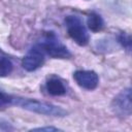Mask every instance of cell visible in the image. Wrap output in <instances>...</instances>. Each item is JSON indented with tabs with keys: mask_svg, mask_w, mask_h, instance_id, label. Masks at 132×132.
<instances>
[{
	"mask_svg": "<svg viewBox=\"0 0 132 132\" xmlns=\"http://www.w3.org/2000/svg\"><path fill=\"white\" fill-rule=\"evenodd\" d=\"M10 104L20 106L24 109H27L29 111L44 114V116H51V117H65L67 114V111L63 109L60 106L54 105L52 103L30 99V98H23V97H15L11 96Z\"/></svg>",
	"mask_w": 132,
	"mask_h": 132,
	"instance_id": "obj_1",
	"label": "cell"
},
{
	"mask_svg": "<svg viewBox=\"0 0 132 132\" xmlns=\"http://www.w3.org/2000/svg\"><path fill=\"white\" fill-rule=\"evenodd\" d=\"M65 23L67 26V32L69 36L81 46H85L89 43L90 36L89 33L84 26L81 20L76 15H68L65 19Z\"/></svg>",
	"mask_w": 132,
	"mask_h": 132,
	"instance_id": "obj_2",
	"label": "cell"
},
{
	"mask_svg": "<svg viewBox=\"0 0 132 132\" xmlns=\"http://www.w3.org/2000/svg\"><path fill=\"white\" fill-rule=\"evenodd\" d=\"M44 54H47L50 57L55 59H69L71 57V53L69 50L57 40L54 34H47L46 40L41 44H38Z\"/></svg>",
	"mask_w": 132,
	"mask_h": 132,
	"instance_id": "obj_3",
	"label": "cell"
},
{
	"mask_svg": "<svg viewBox=\"0 0 132 132\" xmlns=\"http://www.w3.org/2000/svg\"><path fill=\"white\" fill-rule=\"evenodd\" d=\"M112 109L120 117H129L132 111L131 89L127 88L119 93L112 101Z\"/></svg>",
	"mask_w": 132,
	"mask_h": 132,
	"instance_id": "obj_4",
	"label": "cell"
},
{
	"mask_svg": "<svg viewBox=\"0 0 132 132\" xmlns=\"http://www.w3.org/2000/svg\"><path fill=\"white\" fill-rule=\"evenodd\" d=\"M43 62H44V52L41 50L39 45H35L23 58L22 66L27 71H34L40 66H42Z\"/></svg>",
	"mask_w": 132,
	"mask_h": 132,
	"instance_id": "obj_5",
	"label": "cell"
},
{
	"mask_svg": "<svg viewBox=\"0 0 132 132\" xmlns=\"http://www.w3.org/2000/svg\"><path fill=\"white\" fill-rule=\"evenodd\" d=\"M73 78L79 87L90 91L96 89L99 84V76L93 70H77L73 73Z\"/></svg>",
	"mask_w": 132,
	"mask_h": 132,
	"instance_id": "obj_6",
	"label": "cell"
},
{
	"mask_svg": "<svg viewBox=\"0 0 132 132\" xmlns=\"http://www.w3.org/2000/svg\"><path fill=\"white\" fill-rule=\"evenodd\" d=\"M46 91L52 96H62L66 93V88L59 78H50L46 81Z\"/></svg>",
	"mask_w": 132,
	"mask_h": 132,
	"instance_id": "obj_7",
	"label": "cell"
},
{
	"mask_svg": "<svg viewBox=\"0 0 132 132\" xmlns=\"http://www.w3.org/2000/svg\"><path fill=\"white\" fill-rule=\"evenodd\" d=\"M87 25H88V28L93 31V32H99L103 29L104 27V22H103V19L98 14V13H91L89 14L88 16V20H87Z\"/></svg>",
	"mask_w": 132,
	"mask_h": 132,
	"instance_id": "obj_8",
	"label": "cell"
},
{
	"mask_svg": "<svg viewBox=\"0 0 132 132\" xmlns=\"http://www.w3.org/2000/svg\"><path fill=\"white\" fill-rule=\"evenodd\" d=\"M13 64L7 57H0V77H5L12 72Z\"/></svg>",
	"mask_w": 132,
	"mask_h": 132,
	"instance_id": "obj_9",
	"label": "cell"
},
{
	"mask_svg": "<svg viewBox=\"0 0 132 132\" xmlns=\"http://www.w3.org/2000/svg\"><path fill=\"white\" fill-rule=\"evenodd\" d=\"M119 42L127 51L131 50V37H130V35H128L126 33H121L120 36H119Z\"/></svg>",
	"mask_w": 132,
	"mask_h": 132,
	"instance_id": "obj_10",
	"label": "cell"
},
{
	"mask_svg": "<svg viewBox=\"0 0 132 132\" xmlns=\"http://www.w3.org/2000/svg\"><path fill=\"white\" fill-rule=\"evenodd\" d=\"M31 131H40V132H56V131H62V129L56 128V127H37L31 129Z\"/></svg>",
	"mask_w": 132,
	"mask_h": 132,
	"instance_id": "obj_11",
	"label": "cell"
},
{
	"mask_svg": "<svg viewBox=\"0 0 132 132\" xmlns=\"http://www.w3.org/2000/svg\"><path fill=\"white\" fill-rule=\"evenodd\" d=\"M11 101V95L6 94L2 90H0V103L1 104H10Z\"/></svg>",
	"mask_w": 132,
	"mask_h": 132,
	"instance_id": "obj_12",
	"label": "cell"
}]
</instances>
